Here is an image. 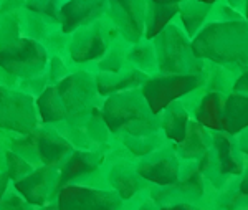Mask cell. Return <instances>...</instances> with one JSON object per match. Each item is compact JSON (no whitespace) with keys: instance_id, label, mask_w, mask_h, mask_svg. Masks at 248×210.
<instances>
[{"instance_id":"obj_9","label":"cell","mask_w":248,"mask_h":210,"mask_svg":"<svg viewBox=\"0 0 248 210\" xmlns=\"http://www.w3.org/2000/svg\"><path fill=\"white\" fill-rule=\"evenodd\" d=\"M223 103L225 99L218 95H210L209 98L202 101V104L197 108L199 121L207 128L222 129V114H223Z\"/></svg>"},{"instance_id":"obj_11","label":"cell","mask_w":248,"mask_h":210,"mask_svg":"<svg viewBox=\"0 0 248 210\" xmlns=\"http://www.w3.org/2000/svg\"><path fill=\"white\" fill-rule=\"evenodd\" d=\"M245 14H247V18H248V0H245Z\"/></svg>"},{"instance_id":"obj_1","label":"cell","mask_w":248,"mask_h":210,"mask_svg":"<svg viewBox=\"0 0 248 210\" xmlns=\"http://www.w3.org/2000/svg\"><path fill=\"white\" fill-rule=\"evenodd\" d=\"M161 35V33H159ZM161 38L164 40V51L159 50L157 62L161 63L162 73L189 75L195 73V56L194 50H189L186 38L177 28H164ZM162 43V42H161Z\"/></svg>"},{"instance_id":"obj_10","label":"cell","mask_w":248,"mask_h":210,"mask_svg":"<svg viewBox=\"0 0 248 210\" xmlns=\"http://www.w3.org/2000/svg\"><path fill=\"white\" fill-rule=\"evenodd\" d=\"M155 3H164V5H179L182 0H153Z\"/></svg>"},{"instance_id":"obj_4","label":"cell","mask_w":248,"mask_h":210,"mask_svg":"<svg viewBox=\"0 0 248 210\" xmlns=\"http://www.w3.org/2000/svg\"><path fill=\"white\" fill-rule=\"evenodd\" d=\"M73 45H78L77 51H73V56H77L75 60H93L94 56L103 53L106 40L98 28V23H91V25H86L83 32H78Z\"/></svg>"},{"instance_id":"obj_3","label":"cell","mask_w":248,"mask_h":210,"mask_svg":"<svg viewBox=\"0 0 248 210\" xmlns=\"http://www.w3.org/2000/svg\"><path fill=\"white\" fill-rule=\"evenodd\" d=\"M113 22L129 40H139L147 17L146 0H111Z\"/></svg>"},{"instance_id":"obj_8","label":"cell","mask_w":248,"mask_h":210,"mask_svg":"<svg viewBox=\"0 0 248 210\" xmlns=\"http://www.w3.org/2000/svg\"><path fill=\"white\" fill-rule=\"evenodd\" d=\"M209 10H210V3L201 2V0H182L181 2L179 17H181L184 27H186L187 33L190 37H194L197 33L201 23L209 15Z\"/></svg>"},{"instance_id":"obj_2","label":"cell","mask_w":248,"mask_h":210,"mask_svg":"<svg viewBox=\"0 0 248 210\" xmlns=\"http://www.w3.org/2000/svg\"><path fill=\"white\" fill-rule=\"evenodd\" d=\"M195 83H197L195 76L169 73L164 78L153 80L151 83H147V86L142 90V95L153 113H161L179 96L194 90Z\"/></svg>"},{"instance_id":"obj_7","label":"cell","mask_w":248,"mask_h":210,"mask_svg":"<svg viewBox=\"0 0 248 210\" xmlns=\"http://www.w3.org/2000/svg\"><path fill=\"white\" fill-rule=\"evenodd\" d=\"M103 2L105 0H71L70 3H66V7L63 9V27L68 32L71 27H77L79 23L88 22V17L98 14L99 9H103Z\"/></svg>"},{"instance_id":"obj_5","label":"cell","mask_w":248,"mask_h":210,"mask_svg":"<svg viewBox=\"0 0 248 210\" xmlns=\"http://www.w3.org/2000/svg\"><path fill=\"white\" fill-rule=\"evenodd\" d=\"M181 10V3L179 5H164V3H155L151 0L147 5V17H146V37L154 38L161 33V30L167 27L175 15Z\"/></svg>"},{"instance_id":"obj_12","label":"cell","mask_w":248,"mask_h":210,"mask_svg":"<svg viewBox=\"0 0 248 210\" xmlns=\"http://www.w3.org/2000/svg\"><path fill=\"white\" fill-rule=\"evenodd\" d=\"M201 2H205V3H214V2H217V0H201Z\"/></svg>"},{"instance_id":"obj_6","label":"cell","mask_w":248,"mask_h":210,"mask_svg":"<svg viewBox=\"0 0 248 210\" xmlns=\"http://www.w3.org/2000/svg\"><path fill=\"white\" fill-rule=\"evenodd\" d=\"M248 124V96H230L223 103L222 128L230 132Z\"/></svg>"}]
</instances>
